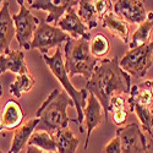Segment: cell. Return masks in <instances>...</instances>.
<instances>
[{"mask_svg": "<svg viewBox=\"0 0 153 153\" xmlns=\"http://www.w3.org/2000/svg\"><path fill=\"white\" fill-rule=\"evenodd\" d=\"M69 107L75 108L74 100L65 91H61L58 87L54 88L36 113V118L39 119L36 130L47 131L53 136L60 130L68 129L70 121L77 124V119H71L68 115Z\"/></svg>", "mask_w": 153, "mask_h": 153, "instance_id": "2", "label": "cell"}, {"mask_svg": "<svg viewBox=\"0 0 153 153\" xmlns=\"http://www.w3.org/2000/svg\"><path fill=\"white\" fill-rule=\"evenodd\" d=\"M94 7L97 11V15L99 19V22H102V20L104 19L105 15H108L109 12H113V1H109V0H98V1H94Z\"/></svg>", "mask_w": 153, "mask_h": 153, "instance_id": "26", "label": "cell"}, {"mask_svg": "<svg viewBox=\"0 0 153 153\" xmlns=\"http://www.w3.org/2000/svg\"><path fill=\"white\" fill-rule=\"evenodd\" d=\"M69 39L70 36L61 31L59 27L52 26L45 21H41L34 32L31 49H38L42 55H45L52 48H58L60 44L66 43Z\"/></svg>", "mask_w": 153, "mask_h": 153, "instance_id": "7", "label": "cell"}, {"mask_svg": "<svg viewBox=\"0 0 153 153\" xmlns=\"http://www.w3.org/2000/svg\"><path fill=\"white\" fill-rule=\"evenodd\" d=\"M123 109H129V98H124L123 94H115L109 102V108L108 111L113 113L117 110H123ZM130 110V109H129Z\"/></svg>", "mask_w": 153, "mask_h": 153, "instance_id": "25", "label": "cell"}, {"mask_svg": "<svg viewBox=\"0 0 153 153\" xmlns=\"http://www.w3.org/2000/svg\"><path fill=\"white\" fill-rule=\"evenodd\" d=\"M38 124H39V119L33 118V119L28 120L26 124L20 126L14 134L11 147L7 151V153H20L21 149H23V147L28 143L30 138L33 135L34 130L37 129Z\"/></svg>", "mask_w": 153, "mask_h": 153, "instance_id": "16", "label": "cell"}, {"mask_svg": "<svg viewBox=\"0 0 153 153\" xmlns=\"http://www.w3.org/2000/svg\"><path fill=\"white\" fill-rule=\"evenodd\" d=\"M3 3H4V1H1V0H0V7L3 6Z\"/></svg>", "mask_w": 153, "mask_h": 153, "instance_id": "33", "label": "cell"}, {"mask_svg": "<svg viewBox=\"0 0 153 153\" xmlns=\"http://www.w3.org/2000/svg\"><path fill=\"white\" fill-rule=\"evenodd\" d=\"M6 71L16 74L17 76L28 74V68L25 61V52L9 49L0 55V75Z\"/></svg>", "mask_w": 153, "mask_h": 153, "instance_id": "14", "label": "cell"}, {"mask_svg": "<svg viewBox=\"0 0 153 153\" xmlns=\"http://www.w3.org/2000/svg\"><path fill=\"white\" fill-rule=\"evenodd\" d=\"M102 26L107 28L111 34L117 36L118 38L125 43H130V28L124 20L118 17L114 12H109L108 15L104 16V19L102 20Z\"/></svg>", "mask_w": 153, "mask_h": 153, "instance_id": "17", "label": "cell"}, {"mask_svg": "<svg viewBox=\"0 0 153 153\" xmlns=\"http://www.w3.org/2000/svg\"><path fill=\"white\" fill-rule=\"evenodd\" d=\"M0 153H4V152H3V151H1V149H0Z\"/></svg>", "mask_w": 153, "mask_h": 153, "instance_id": "34", "label": "cell"}, {"mask_svg": "<svg viewBox=\"0 0 153 153\" xmlns=\"http://www.w3.org/2000/svg\"><path fill=\"white\" fill-rule=\"evenodd\" d=\"M148 136H149V140L147 142V153H153V134Z\"/></svg>", "mask_w": 153, "mask_h": 153, "instance_id": "30", "label": "cell"}, {"mask_svg": "<svg viewBox=\"0 0 153 153\" xmlns=\"http://www.w3.org/2000/svg\"><path fill=\"white\" fill-rule=\"evenodd\" d=\"M62 54L65 55V68L69 77L81 75L87 81L92 77L98 65V59L90 50V39L70 38L64 45Z\"/></svg>", "mask_w": 153, "mask_h": 153, "instance_id": "3", "label": "cell"}, {"mask_svg": "<svg viewBox=\"0 0 153 153\" xmlns=\"http://www.w3.org/2000/svg\"><path fill=\"white\" fill-rule=\"evenodd\" d=\"M153 64V42L130 49L120 60V68L130 76L143 79Z\"/></svg>", "mask_w": 153, "mask_h": 153, "instance_id": "5", "label": "cell"}, {"mask_svg": "<svg viewBox=\"0 0 153 153\" xmlns=\"http://www.w3.org/2000/svg\"><path fill=\"white\" fill-rule=\"evenodd\" d=\"M103 153H121V140L119 136L113 137L104 146Z\"/></svg>", "mask_w": 153, "mask_h": 153, "instance_id": "27", "label": "cell"}, {"mask_svg": "<svg viewBox=\"0 0 153 153\" xmlns=\"http://www.w3.org/2000/svg\"><path fill=\"white\" fill-rule=\"evenodd\" d=\"M10 3L4 1L0 7V55L10 49L11 41L16 36L15 23L9 10Z\"/></svg>", "mask_w": 153, "mask_h": 153, "instance_id": "13", "label": "cell"}, {"mask_svg": "<svg viewBox=\"0 0 153 153\" xmlns=\"http://www.w3.org/2000/svg\"><path fill=\"white\" fill-rule=\"evenodd\" d=\"M90 50L96 59L104 58L110 50V42L104 34L97 33L90 41Z\"/></svg>", "mask_w": 153, "mask_h": 153, "instance_id": "24", "label": "cell"}, {"mask_svg": "<svg viewBox=\"0 0 153 153\" xmlns=\"http://www.w3.org/2000/svg\"><path fill=\"white\" fill-rule=\"evenodd\" d=\"M131 87V76L120 68L118 56H114L111 59H103L98 64L85 88L99 100L107 120L110 99L115 94L130 96Z\"/></svg>", "mask_w": 153, "mask_h": 153, "instance_id": "1", "label": "cell"}, {"mask_svg": "<svg viewBox=\"0 0 153 153\" xmlns=\"http://www.w3.org/2000/svg\"><path fill=\"white\" fill-rule=\"evenodd\" d=\"M77 15L90 31H92L93 28L98 26L99 19H98L97 11L94 7V1L80 0L77 4Z\"/></svg>", "mask_w": 153, "mask_h": 153, "instance_id": "20", "label": "cell"}, {"mask_svg": "<svg viewBox=\"0 0 153 153\" xmlns=\"http://www.w3.org/2000/svg\"><path fill=\"white\" fill-rule=\"evenodd\" d=\"M28 5L31 9L47 11L48 16L44 20L47 23H58L59 20L65 15L69 7L77 6L79 1H74V0H28Z\"/></svg>", "mask_w": 153, "mask_h": 153, "instance_id": "10", "label": "cell"}, {"mask_svg": "<svg viewBox=\"0 0 153 153\" xmlns=\"http://www.w3.org/2000/svg\"><path fill=\"white\" fill-rule=\"evenodd\" d=\"M27 145L38 147L39 149H42L43 152H47V153L58 152L54 137L47 131H34Z\"/></svg>", "mask_w": 153, "mask_h": 153, "instance_id": "21", "label": "cell"}, {"mask_svg": "<svg viewBox=\"0 0 153 153\" xmlns=\"http://www.w3.org/2000/svg\"><path fill=\"white\" fill-rule=\"evenodd\" d=\"M36 85V80L32 75L25 74V75H19L9 87V91L12 96H15L17 99L22 97L23 93L30 92Z\"/></svg>", "mask_w": 153, "mask_h": 153, "instance_id": "22", "label": "cell"}, {"mask_svg": "<svg viewBox=\"0 0 153 153\" xmlns=\"http://www.w3.org/2000/svg\"><path fill=\"white\" fill-rule=\"evenodd\" d=\"M26 153H47V152H43L42 149H39L38 147H34V146H27ZM55 153H58V152H55Z\"/></svg>", "mask_w": 153, "mask_h": 153, "instance_id": "29", "label": "cell"}, {"mask_svg": "<svg viewBox=\"0 0 153 153\" xmlns=\"http://www.w3.org/2000/svg\"><path fill=\"white\" fill-rule=\"evenodd\" d=\"M3 96V86H1V82H0V98Z\"/></svg>", "mask_w": 153, "mask_h": 153, "instance_id": "32", "label": "cell"}, {"mask_svg": "<svg viewBox=\"0 0 153 153\" xmlns=\"http://www.w3.org/2000/svg\"><path fill=\"white\" fill-rule=\"evenodd\" d=\"M83 113H85V124H86V131H87L83 148L87 149L93 130L103 123V120H105V114H104L103 107L99 103V100L92 93L88 94Z\"/></svg>", "mask_w": 153, "mask_h": 153, "instance_id": "11", "label": "cell"}, {"mask_svg": "<svg viewBox=\"0 0 153 153\" xmlns=\"http://www.w3.org/2000/svg\"><path fill=\"white\" fill-rule=\"evenodd\" d=\"M76 6H71L68 9L59 22L56 23V27H59L61 31L68 33L70 38L79 39V38H86L91 41V33L90 30L87 28L86 25L81 21V19L77 15V11L75 10Z\"/></svg>", "mask_w": 153, "mask_h": 153, "instance_id": "12", "label": "cell"}, {"mask_svg": "<svg viewBox=\"0 0 153 153\" xmlns=\"http://www.w3.org/2000/svg\"><path fill=\"white\" fill-rule=\"evenodd\" d=\"M117 136L121 140V153H147V140L137 123L119 127Z\"/></svg>", "mask_w": 153, "mask_h": 153, "instance_id": "8", "label": "cell"}, {"mask_svg": "<svg viewBox=\"0 0 153 153\" xmlns=\"http://www.w3.org/2000/svg\"><path fill=\"white\" fill-rule=\"evenodd\" d=\"M140 86H142V87H148V88H153V80L143 81V82L140 83Z\"/></svg>", "mask_w": 153, "mask_h": 153, "instance_id": "31", "label": "cell"}, {"mask_svg": "<svg viewBox=\"0 0 153 153\" xmlns=\"http://www.w3.org/2000/svg\"><path fill=\"white\" fill-rule=\"evenodd\" d=\"M113 12L126 23L141 25L147 16V12L141 0H118L113 3Z\"/></svg>", "mask_w": 153, "mask_h": 153, "instance_id": "9", "label": "cell"}, {"mask_svg": "<svg viewBox=\"0 0 153 153\" xmlns=\"http://www.w3.org/2000/svg\"><path fill=\"white\" fill-rule=\"evenodd\" d=\"M43 60L47 64V66L49 68V70L52 71V74L55 76V77L59 80L60 85L62 86L64 91H65L69 97L74 100L75 103V109L76 113H77V125L80 127V132H83V127H82V123L85 120V113L83 109L86 107L87 103V98H88V91L86 88H82V90H76L74 87V85L71 83L69 75L65 68V61H64L62 58V50L61 47H58L55 49V53L49 56L48 54L43 55Z\"/></svg>", "mask_w": 153, "mask_h": 153, "instance_id": "4", "label": "cell"}, {"mask_svg": "<svg viewBox=\"0 0 153 153\" xmlns=\"http://www.w3.org/2000/svg\"><path fill=\"white\" fill-rule=\"evenodd\" d=\"M127 111H129V110L123 109V110H117V111L110 113V114H111V120H113V123L115 124V125H118V126L123 125V124L126 121Z\"/></svg>", "mask_w": 153, "mask_h": 153, "instance_id": "28", "label": "cell"}, {"mask_svg": "<svg viewBox=\"0 0 153 153\" xmlns=\"http://www.w3.org/2000/svg\"><path fill=\"white\" fill-rule=\"evenodd\" d=\"M129 109L130 111H135L138 120L141 121L143 130L148 134L152 135V129H153V109L148 107H143L138 103H129Z\"/></svg>", "mask_w": 153, "mask_h": 153, "instance_id": "23", "label": "cell"}, {"mask_svg": "<svg viewBox=\"0 0 153 153\" xmlns=\"http://www.w3.org/2000/svg\"><path fill=\"white\" fill-rule=\"evenodd\" d=\"M53 137L56 143L58 153H75L80 145V138L76 137L69 127L55 132Z\"/></svg>", "mask_w": 153, "mask_h": 153, "instance_id": "19", "label": "cell"}, {"mask_svg": "<svg viewBox=\"0 0 153 153\" xmlns=\"http://www.w3.org/2000/svg\"><path fill=\"white\" fill-rule=\"evenodd\" d=\"M25 119V113L19 102L9 99L3 109L1 121H0V132L1 131H12L20 127Z\"/></svg>", "mask_w": 153, "mask_h": 153, "instance_id": "15", "label": "cell"}, {"mask_svg": "<svg viewBox=\"0 0 153 153\" xmlns=\"http://www.w3.org/2000/svg\"><path fill=\"white\" fill-rule=\"evenodd\" d=\"M17 4L20 6V10L17 14L12 15V20H14L16 28V39L21 49L30 50L34 32L41 20L32 15V12L25 5L23 0H17Z\"/></svg>", "mask_w": 153, "mask_h": 153, "instance_id": "6", "label": "cell"}, {"mask_svg": "<svg viewBox=\"0 0 153 153\" xmlns=\"http://www.w3.org/2000/svg\"><path fill=\"white\" fill-rule=\"evenodd\" d=\"M152 33H153V11H148L146 20L141 25H138L137 30L131 37V41L129 43L130 49H134L143 44H148L151 41Z\"/></svg>", "mask_w": 153, "mask_h": 153, "instance_id": "18", "label": "cell"}]
</instances>
